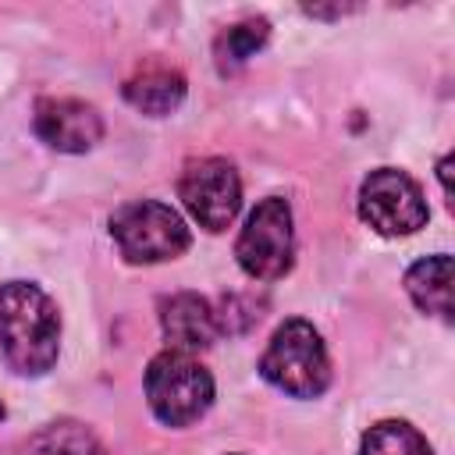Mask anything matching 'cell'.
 I'll return each mask as SVG.
<instances>
[{
	"label": "cell",
	"mask_w": 455,
	"mask_h": 455,
	"mask_svg": "<svg viewBox=\"0 0 455 455\" xmlns=\"http://www.w3.org/2000/svg\"><path fill=\"white\" fill-rule=\"evenodd\" d=\"M36 135L60 153H85L103 139V117L92 103L71 96H46L32 114Z\"/></svg>",
	"instance_id": "8"
},
{
	"label": "cell",
	"mask_w": 455,
	"mask_h": 455,
	"mask_svg": "<svg viewBox=\"0 0 455 455\" xmlns=\"http://www.w3.org/2000/svg\"><path fill=\"white\" fill-rule=\"evenodd\" d=\"M359 455H434V448L405 419H384L363 434Z\"/></svg>",
	"instance_id": "13"
},
{
	"label": "cell",
	"mask_w": 455,
	"mask_h": 455,
	"mask_svg": "<svg viewBox=\"0 0 455 455\" xmlns=\"http://www.w3.org/2000/svg\"><path fill=\"white\" fill-rule=\"evenodd\" d=\"M238 267L256 281H277L291 270V210L284 199L270 196L249 213L238 245Z\"/></svg>",
	"instance_id": "6"
},
{
	"label": "cell",
	"mask_w": 455,
	"mask_h": 455,
	"mask_svg": "<svg viewBox=\"0 0 455 455\" xmlns=\"http://www.w3.org/2000/svg\"><path fill=\"white\" fill-rule=\"evenodd\" d=\"M405 291L423 313H434L441 320H451V256L437 252L409 267Z\"/></svg>",
	"instance_id": "11"
},
{
	"label": "cell",
	"mask_w": 455,
	"mask_h": 455,
	"mask_svg": "<svg viewBox=\"0 0 455 455\" xmlns=\"http://www.w3.org/2000/svg\"><path fill=\"white\" fill-rule=\"evenodd\" d=\"M124 100L149 117H164L185 100V75L164 64H149L124 82Z\"/></svg>",
	"instance_id": "10"
},
{
	"label": "cell",
	"mask_w": 455,
	"mask_h": 455,
	"mask_svg": "<svg viewBox=\"0 0 455 455\" xmlns=\"http://www.w3.org/2000/svg\"><path fill=\"white\" fill-rule=\"evenodd\" d=\"M267 36H270L267 18H245V21L231 25V28H224L217 36V43H213V53H217L220 71H231V68L245 64L249 57H256V50L267 43Z\"/></svg>",
	"instance_id": "14"
},
{
	"label": "cell",
	"mask_w": 455,
	"mask_h": 455,
	"mask_svg": "<svg viewBox=\"0 0 455 455\" xmlns=\"http://www.w3.org/2000/svg\"><path fill=\"white\" fill-rule=\"evenodd\" d=\"M160 327L167 334V341L178 348V352H196V348H206L217 341V316H213V306L196 295V291H178V295H167L160 299Z\"/></svg>",
	"instance_id": "9"
},
{
	"label": "cell",
	"mask_w": 455,
	"mask_h": 455,
	"mask_svg": "<svg viewBox=\"0 0 455 455\" xmlns=\"http://www.w3.org/2000/svg\"><path fill=\"white\" fill-rule=\"evenodd\" d=\"M259 373L267 384H274L277 391L291 395V398H316L327 391L331 384V363H327V348L316 334L313 323L306 320H284L267 352L259 355Z\"/></svg>",
	"instance_id": "2"
},
{
	"label": "cell",
	"mask_w": 455,
	"mask_h": 455,
	"mask_svg": "<svg viewBox=\"0 0 455 455\" xmlns=\"http://www.w3.org/2000/svg\"><path fill=\"white\" fill-rule=\"evenodd\" d=\"M178 196L188 206V213L206 228V231H224L242 206V181L238 171L220 160V156H203L192 160L181 171Z\"/></svg>",
	"instance_id": "7"
},
{
	"label": "cell",
	"mask_w": 455,
	"mask_h": 455,
	"mask_svg": "<svg viewBox=\"0 0 455 455\" xmlns=\"http://www.w3.org/2000/svg\"><path fill=\"white\" fill-rule=\"evenodd\" d=\"M110 235L128 263H160L188 249L185 220L167 203H156V199L124 203L110 217Z\"/></svg>",
	"instance_id": "4"
},
{
	"label": "cell",
	"mask_w": 455,
	"mask_h": 455,
	"mask_svg": "<svg viewBox=\"0 0 455 455\" xmlns=\"http://www.w3.org/2000/svg\"><path fill=\"white\" fill-rule=\"evenodd\" d=\"M60 316L53 299L28 281L0 284V352L14 373L39 377L57 363Z\"/></svg>",
	"instance_id": "1"
},
{
	"label": "cell",
	"mask_w": 455,
	"mask_h": 455,
	"mask_svg": "<svg viewBox=\"0 0 455 455\" xmlns=\"http://www.w3.org/2000/svg\"><path fill=\"white\" fill-rule=\"evenodd\" d=\"M359 217L380 235H412L427 224L430 210L419 185L398 167H377L359 185Z\"/></svg>",
	"instance_id": "5"
},
{
	"label": "cell",
	"mask_w": 455,
	"mask_h": 455,
	"mask_svg": "<svg viewBox=\"0 0 455 455\" xmlns=\"http://www.w3.org/2000/svg\"><path fill=\"white\" fill-rule=\"evenodd\" d=\"M146 398L160 423L188 427L213 402V377L188 352H160L146 366Z\"/></svg>",
	"instance_id": "3"
},
{
	"label": "cell",
	"mask_w": 455,
	"mask_h": 455,
	"mask_svg": "<svg viewBox=\"0 0 455 455\" xmlns=\"http://www.w3.org/2000/svg\"><path fill=\"white\" fill-rule=\"evenodd\" d=\"M21 455H103V448L78 423H50L21 444Z\"/></svg>",
	"instance_id": "12"
},
{
	"label": "cell",
	"mask_w": 455,
	"mask_h": 455,
	"mask_svg": "<svg viewBox=\"0 0 455 455\" xmlns=\"http://www.w3.org/2000/svg\"><path fill=\"white\" fill-rule=\"evenodd\" d=\"M0 423H4V405H0Z\"/></svg>",
	"instance_id": "15"
}]
</instances>
